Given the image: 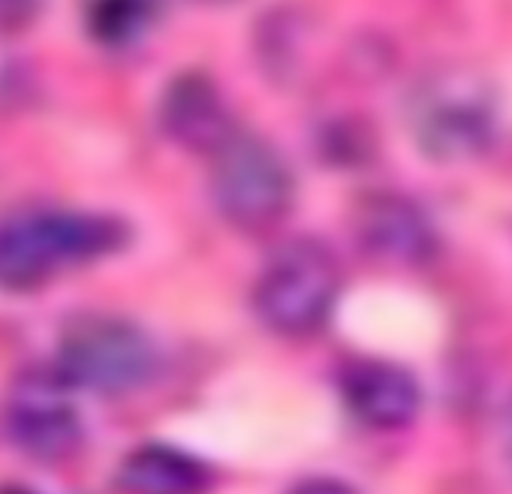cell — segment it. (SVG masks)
Here are the masks:
<instances>
[{"label":"cell","mask_w":512,"mask_h":494,"mask_svg":"<svg viewBox=\"0 0 512 494\" xmlns=\"http://www.w3.org/2000/svg\"><path fill=\"white\" fill-rule=\"evenodd\" d=\"M407 121L416 145L431 160H470L494 139L497 100L479 73L464 67L437 70L413 88Z\"/></svg>","instance_id":"cell-2"},{"label":"cell","mask_w":512,"mask_h":494,"mask_svg":"<svg viewBox=\"0 0 512 494\" xmlns=\"http://www.w3.org/2000/svg\"><path fill=\"white\" fill-rule=\"evenodd\" d=\"M341 293V269L323 241L296 238L281 244L256 278L253 308L260 320L290 338L326 326Z\"/></svg>","instance_id":"cell-3"},{"label":"cell","mask_w":512,"mask_h":494,"mask_svg":"<svg viewBox=\"0 0 512 494\" xmlns=\"http://www.w3.org/2000/svg\"><path fill=\"white\" fill-rule=\"evenodd\" d=\"M160 121L172 142L199 154H214L235 133L217 85L202 73H184L166 88Z\"/></svg>","instance_id":"cell-8"},{"label":"cell","mask_w":512,"mask_h":494,"mask_svg":"<svg viewBox=\"0 0 512 494\" xmlns=\"http://www.w3.org/2000/svg\"><path fill=\"white\" fill-rule=\"evenodd\" d=\"M500 446H503L506 464L512 467V401L506 404V410L500 416Z\"/></svg>","instance_id":"cell-14"},{"label":"cell","mask_w":512,"mask_h":494,"mask_svg":"<svg viewBox=\"0 0 512 494\" xmlns=\"http://www.w3.org/2000/svg\"><path fill=\"white\" fill-rule=\"evenodd\" d=\"M61 371L34 368L10 392L7 422L13 440L37 461H64L82 443V419Z\"/></svg>","instance_id":"cell-6"},{"label":"cell","mask_w":512,"mask_h":494,"mask_svg":"<svg viewBox=\"0 0 512 494\" xmlns=\"http://www.w3.org/2000/svg\"><path fill=\"white\" fill-rule=\"evenodd\" d=\"M341 395L350 413L377 431H398L410 425L422 401L413 374L383 359L350 362L341 374Z\"/></svg>","instance_id":"cell-7"},{"label":"cell","mask_w":512,"mask_h":494,"mask_svg":"<svg viewBox=\"0 0 512 494\" xmlns=\"http://www.w3.org/2000/svg\"><path fill=\"white\" fill-rule=\"evenodd\" d=\"M356 232L368 254L386 263H422L434 251V229L428 217L404 196L380 193L365 199L356 214Z\"/></svg>","instance_id":"cell-9"},{"label":"cell","mask_w":512,"mask_h":494,"mask_svg":"<svg viewBox=\"0 0 512 494\" xmlns=\"http://www.w3.org/2000/svg\"><path fill=\"white\" fill-rule=\"evenodd\" d=\"M0 494H37V491L22 488V485H4V488H0Z\"/></svg>","instance_id":"cell-15"},{"label":"cell","mask_w":512,"mask_h":494,"mask_svg":"<svg viewBox=\"0 0 512 494\" xmlns=\"http://www.w3.org/2000/svg\"><path fill=\"white\" fill-rule=\"evenodd\" d=\"M211 157V196L232 226L263 232L290 211L293 172L269 142L232 133Z\"/></svg>","instance_id":"cell-4"},{"label":"cell","mask_w":512,"mask_h":494,"mask_svg":"<svg viewBox=\"0 0 512 494\" xmlns=\"http://www.w3.org/2000/svg\"><path fill=\"white\" fill-rule=\"evenodd\" d=\"M124 241V223L109 214L64 208L10 214L0 220V290H40L67 269L115 254Z\"/></svg>","instance_id":"cell-1"},{"label":"cell","mask_w":512,"mask_h":494,"mask_svg":"<svg viewBox=\"0 0 512 494\" xmlns=\"http://www.w3.org/2000/svg\"><path fill=\"white\" fill-rule=\"evenodd\" d=\"M205 467L172 446H139L118 470V482L127 494H202Z\"/></svg>","instance_id":"cell-10"},{"label":"cell","mask_w":512,"mask_h":494,"mask_svg":"<svg viewBox=\"0 0 512 494\" xmlns=\"http://www.w3.org/2000/svg\"><path fill=\"white\" fill-rule=\"evenodd\" d=\"M290 494H356V491L341 479H308V482L296 485Z\"/></svg>","instance_id":"cell-13"},{"label":"cell","mask_w":512,"mask_h":494,"mask_svg":"<svg viewBox=\"0 0 512 494\" xmlns=\"http://www.w3.org/2000/svg\"><path fill=\"white\" fill-rule=\"evenodd\" d=\"M40 13V0H0V37L22 34L34 25Z\"/></svg>","instance_id":"cell-12"},{"label":"cell","mask_w":512,"mask_h":494,"mask_svg":"<svg viewBox=\"0 0 512 494\" xmlns=\"http://www.w3.org/2000/svg\"><path fill=\"white\" fill-rule=\"evenodd\" d=\"M160 16V0H88V31L103 46H133Z\"/></svg>","instance_id":"cell-11"},{"label":"cell","mask_w":512,"mask_h":494,"mask_svg":"<svg viewBox=\"0 0 512 494\" xmlns=\"http://www.w3.org/2000/svg\"><path fill=\"white\" fill-rule=\"evenodd\" d=\"M157 368L154 344L121 317H79L61 344V377L100 395H124L151 380Z\"/></svg>","instance_id":"cell-5"}]
</instances>
